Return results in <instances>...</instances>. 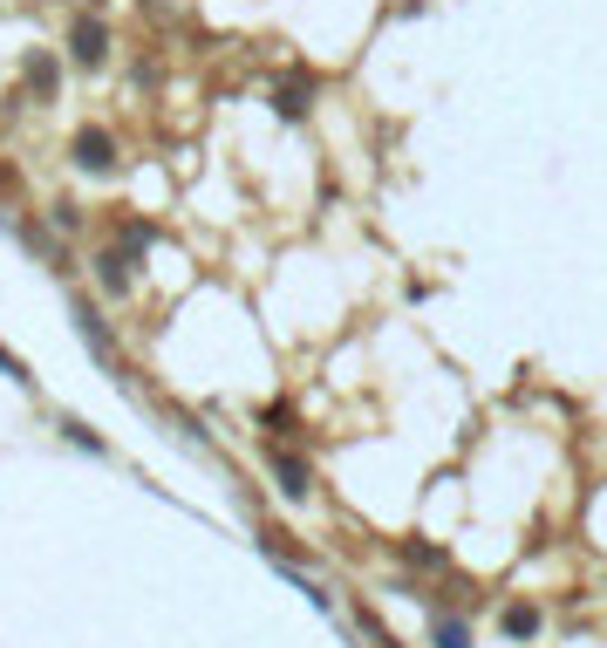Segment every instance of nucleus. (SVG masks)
Masks as SVG:
<instances>
[{
	"mask_svg": "<svg viewBox=\"0 0 607 648\" xmlns=\"http://www.w3.org/2000/svg\"><path fill=\"white\" fill-rule=\"evenodd\" d=\"M260 464L273 471L280 498H294V505H307V498H314V464H307V451L280 444V437H260Z\"/></svg>",
	"mask_w": 607,
	"mask_h": 648,
	"instance_id": "obj_1",
	"label": "nucleus"
},
{
	"mask_svg": "<svg viewBox=\"0 0 607 648\" xmlns=\"http://www.w3.org/2000/svg\"><path fill=\"white\" fill-rule=\"evenodd\" d=\"M62 437H69L76 451H89V458H103V437H96V430H82L76 417H62Z\"/></svg>",
	"mask_w": 607,
	"mask_h": 648,
	"instance_id": "obj_13",
	"label": "nucleus"
},
{
	"mask_svg": "<svg viewBox=\"0 0 607 648\" xmlns=\"http://www.w3.org/2000/svg\"><path fill=\"white\" fill-rule=\"evenodd\" d=\"M89 267H96V287H103V294H110V301H123V294H130V280H137V260H123V253H116V246H96V260H89Z\"/></svg>",
	"mask_w": 607,
	"mask_h": 648,
	"instance_id": "obj_6",
	"label": "nucleus"
},
{
	"mask_svg": "<svg viewBox=\"0 0 607 648\" xmlns=\"http://www.w3.org/2000/svg\"><path fill=\"white\" fill-rule=\"evenodd\" d=\"M69 62L76 69H103L110 62V21L103 14H76L69 21Z\"/></svg>",
	"mask_w": 607,
	"mask_h": 648,
	"instance_id": "obj_3",
	"label": "nucleus"
},
{
	"mask_svg": "<svg viewBox=\"0 0 607 648\" xmlns=\"http://www.w3.org/2000/svg\"><path fill=\"white\" fill-rule=\"evenodd\" d=\"M76 328H82V342L96 348V355H110V328L96 321V307H89V301H76Z\"/></svg>",
	"mask_w": 607,
	"mask_h": 648,
	"instance_id": "obj_10",
	"label": "nucleus"
},
{
	"mask_svg": "<svg viewBox=\"0 0 607 648\" xmlns=\"http://www.w3.org/2000/svg\"><path fill=\"white\" fill-rule=\"evenodd\" d=\"M69 157H76V171H89V178H110L116 164H123V144H116L103 123H82L76 144H69Z\"/></svg>",
	"mask_w": 607,
	"mask_h": 648,
	"instance_id": "obj_2",
	"label": "nucleus"
},
{
	"mask_svg": "<svg viewBox=\"0 0 607 648\" xmlns=\"http://www.w3.org/2000/svg\"><path fill=\"white\" fill-rule=\"evenodd\" d=\"M423 648H478V628H471V614L430 608V614H423Z\"/></svg>",
	"mask_w": 607,
	"mask_h": 648,
	"instance_id": "obj_4",
	"label": "nucleus"
},
{
	"mask_svg": "<svg viewBox=\"0 0 607 648\" xmlns=\"http://www.w3.org/2000/svg\"><path fill=\"white\" fill-rule=\"evenodd\" d=\"M76 226H82V212L69 205V198H62V205H55V232H76Z\"/></svg>",
	"mask_w": 607,
	"mask_h": 648,
	"instance_id": "obj_14",
	"label": "nucleus"
},
{
	"mask_svg": "<svg viewBox=\"0 0 607 648\" xmlns=\"http://www.w3.org/2000/svg\"><path fill=\"white\" fill-rule=\"evenodd\" d=\"M355 621H362V635H369L376 648H396V635H389V628L376 621V608H369V601H355Z\"/></svg>",
	"mask_w": 607,
	"mask_h": 648,
	"instance_id": "obj_12",
	"label": "nucleus"
},
{
	"mask_svg": "<svg viewBox=\"0 0 607 648\" xmlns=\"http://www.w3.org/2000/svg\"><path fill=\"white\" fill-rule=\"evenodd\" d=\"M260 430H273V437L287 444V437H294L301 423H294V410H287V403H260Z\"/></svg>",
	"mask_w": 607,
	"mask_h": 648,
	"instance_id": "obj_11",
	"label": "nucleus"
},
{
	"mask_svg": "<svg viewBox=\"0 0 607 648\" xmlns=\"http://www.w3.org/2000/svg\"><path fill=\"white\" fill-rule=\"evenodd\" d=\"M28 89H35L41 103H55V89H62V69H55V55H28Z\"/></svg>",
	"mask_w": 607,
	"mask_h": 648,
	"instance_id": "obj_7",
	"label": "nucleus"
},
{
	"mask_svg": "<svg viewBox=\"0 0 607 648\" xmlns=\"http://www.w3.org/2000/svg\"><path fill=\"white\" fill-rule=\"evenodd\" d=\"M539 628H546V608H539V601H526V594H519V601H498V635H505V642H539Z\"/></svg>",
	"mask_w": 607,
	"mask_h": 648,
	"instance_id": "obj_5",
	"label": "nucleus"
},
{
	"mask_svg": "<svg viewBox=\"0 0 607 648\" xmlns=\"http://www.w3.org/2000/svg\"><path fill=\"white\" fill-rule=\"evenodd\" d=\"M403 560H410V567H423V573H444V567H451V553H444V546H430V539H403Z\"/></svg>",
	"mask_w": 607,
	"mask_h": 648,
	"instance_id": "obj_9",
	"label": "nucleus"
},
{
	"mask_svg": "<svg viewBox=\"0 0 607 648\" xmlns=\"http://www.w3.org/2000/svg\"><path fill=\"white\" fill-rule=\"evenodd\" d=\"M307 96H314V89H307V76H294V82H280V89H273V110L287 116V123H301V116H307Z\"/></svg>",
	"mask_w": 607,
	"mask_h": 648,
	"instance_id": "obj_8",
	"label": "nucleus"
}]
</instances>
